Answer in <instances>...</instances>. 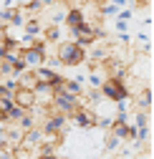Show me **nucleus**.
Returning <instances> with one entry per match:
<instances>
[{
    "mask_svg": "<svg viewBox=\"0 0 154 159\" xmlns=\"http://www.w3.org/2000/svg\"><path fill=\"white\" fill-rule=\"evenodd\" d=\"M56 58H58L61 66H66V68H79V66L86 63V51L81 46H76L73 41H63V43H58Z\"/></svg>",
    "mask_w": 154,
    "mask_h": 159,
    "instance_id": "f257e3e1",
    "label": "nucleus"
},
{
    "mask_svg": "<svg viewBox=\"0 0 154 159\" xmlns=\"http://www.w3.org/2000/svg\"><path fill=\"white\" fill-rule=\"evenodd\" d=\"M101 98L104 101H129V86H126V78H106V81L99 86Z\"/></svg>",
    "mask_w": 154,
    "mask_h": 159,
    "instance_id": "f03ea898",
    "label": "nucleus"
},
{
    "mask_svg": "<svg viewBox=\"0 0 154 159\" xmlns=\"http://www.w3.org/2000/svg\"><path fill=\"white\" fill-rule=\"evenodd\" d=\"M79 106H81V96H73V93H68L63 89H58V91L53 93V101H51V109L53 111H61V114L71 116Z\"/></svg>",
    "mask_w": 154,
    "mask_h": 159,
    "instance_id": "7ed1b4c3",
    "label": "nucleus"
},
{
    "mask_svg": "<svg viewBox=\"0 0 154 159\" xmlns=\"http://www.w3.org/2000/svg\"><path fill=\"white\" fill-rule=\"evenodd\" d=\"M46 41L43 38H38L35 41V46L33 48H25V51H20V58H23V63L28 66V71H33V68H38V66H43L46 63Z\"/></svg>",
    "mask_w": 154,
    "mask_h": 159,
    "instance_id": "20e7f679",
    "label": "nucleus"
},
{
    "mask_svg": "<svg viewBox=\"0 0 154 159\" xmlns=\"http://www.w3.org/2000/svg\"><path fill=\"white\" fill-rule=\"evenodd\" d=\"M66 124H68V116L51 109V114L43 119V124H41V131H43V134H61V136H63Z\"/></svg>",
    "mask_w": 154,
    "mask_h": 159,
    "instance_id": "39448f33",
    "label": "nucleus"
},
{
    "mask_svg": "<svg viewBox=\"0 0 154 159\" xmlns=\"http://www.w3.org/2000/svg\"><path fill=\"white\" fill-rule=\"evenodd\" d=\"M33 73H35V78H38V84H48V86H53L56 91H58V89L63 86V81H66V76H61L58 71H53V68H48V66H38V68H33Z\"/></svg>",
    "mask_w": 154,
    "mask_h": 159,
    "instance_id": "423d86ee",
    "label": "nucleus"
},
{
    "mask_svg": "<svg viewBox=\"0 0 154 159\" xmlns=\"http://www.w3.org/2000/svg\"><path fill=\"white\" fill-rule=\"evenodd\" d=\"M109 53H111V46L106 41H96L88 51H86V58H88V66H96V63H106L109 61Z\"/></svg>",
    "mask_w": 154,
    "mask_h": 159,
    "instance_id": "0eeeda50",
    "label": "nucleus"
},
{
    "mask_svg": "<svg viewBox=\"0 0 154 159\" xmlns=\"http://www.w3.org/2000/svg\"><path fill=\"white\" fill-rule=\"evenodd\" d=\"M68 119H73V124L79 126V129H96V114H93L88 106H84V104L76 109Z\"/></svg>",
    "mask_w": 154,
    "mask_h": 159,
    "instance_id": "6e6552de",
    "label": "nucleus"
},
{
    "mask_svg": "<svg viewBox=\"0 0 154 159\" xmlns=\"http://www.w3.org/2000/svg\"><path fill=\"white\" fill-rule=\"evenodd\" d=\"M43 144V131L41 126H33L28 131H23V142H20V149H28V152H35L38 147Z\"/></svg>",
    "mask_w": 154,
    "mask_h": 159,
    "instance_id": "1a4fd4ad",
    "label": "nucleus"
},
{
    "mask_svg": "<svg viewBox=\"0 0 154 159\" xmlns=\"http://www.w3.org/2000/svg\"><path fill=\"white\" fill-rule=\"evenodd\" d=\"M109 78V73H106V66L104 63H96V66H88V73H86V81H88V86L91 89H99L104 81Z\"/></svg>",
    "mask_w": 154,
    "mask_h": 159,
    "instance_id": "9d476101",
    "label": "nucleus"
},
{
    "mask_svg": "<svg viewBox=\"0 0 154 159\" xmlns=\"http://www.w3.org/2000/svg\"><path fill=\"white\" fill-rule=\"evenodd\" d=\"M53 93H56V89H53V86H48V84H38V86L33 89L35 106H51V101H53Z\"/></svg>",
    "mask_w": 154,
    "mask_h": 159,
    "instance_id": "9b49d317",
    "label": "nucleus"
},
{
    "mask_svg": "<svg viewBox=\"0 0 154 159\" xmlns=\"http://www.w3.org/2000/svg\"><path fill=\"white\" fill-rule=\"evenodd\" d=\"M13 104H15V106H20L23 111H30V109L35 106V96H33V91L15 89V91H13Z\"/></svg>",
    "mask_w": 154,
    "mask_h": 159,
    "instance_id": "f8f14e48",
    "label": "nucleus"
},
{
    "mask_svg": "<svg viewBox=\"0 0 154 159\" xmlns=\"http://www.w3.org/2000/svg\"><path fill=\"white\" fill-rule=\"evenodd\" d=\"M66 5L63 3H58V5H51L46 13H48V18H51V25H61V23H66Z\"/></svg>",
    "mask_w": 154,
    "mask_h": 159,
    "instance_id": "ddd939ff",
    "label": "nucleus"
},
{
    "mask_svg": "<svg viewBox=\"0 0 154 159\" xmlns=\"http://www.w3.org/2000/svg\"><path fill=\"white\" fill-rule=\"evenodd\" d=\"M15 81H18V89H25V91H33L38 86V78L33 71H23L20 76H15Z\"/></svg>",
    "mask_w": 154,
    "mask_h": 159,
    "instance_id": "4468645a",
    "label": "nucleus"
},
{
    "mask_svg": "<svg viewBox=\"0 0 154 159\" xmlns=\"http://www.w3.org/2000/svg\"><path fill=\"white\" fill-rule=\"evenodd\" d=\"M23 35H30V38H41V33H43V25H41V20H38V15L35 18H28L25 20V25H23Z\"/></svg>",
    "mask_w": 154,
    "mask_h": 159,
    "instance_id": "2eb2a0df",
    "label": "nucleus"
},
{
    "mask_svg": "<svg viewBox=\"0 0 154 159\" xmlns=\"http://www.w3.org/2000/svg\"><path fill=\"white\" fill-rule=\"evenodd\" d=\"M66 23H68V28H76V25L86 23V15L81 13V8H68L66 10Z\"/></svg>",
    "mask_w": 154,
    "mask_h": 159,
    "instance_id": "dca6fc26",
    "label": "nucleus"
},
{
    "mask_svg": "<svg viewBox=\"0 0 154 159\" xmlns=\"http://www.w3.org/2000/svg\"><path fill=\"white\" fill-rule=\"evenodd\" d=\"M109 134L116 136L119 142H126V136H129V124H126V121H116V119H114V124H111Z\"/></svg>",
    "mask_w": 154,
    "mask_h": 159,
    "instance_id": "f3484780",
    "label": "nucleus"
},
{
    "mask_svg": "<svg viewBox=\"0 0 154 159\" xmlns=\"http://www.w3.org/2000/svg\"><path fill=\"white\" fill-rule=\"evenodd\" d=\"M152 86L149 89H144L142 93H139V98H137V106H139V111H147V114H152Z\"/></svg>",
    "mask_w": 154,
    "mask_h": 159,
    "instance_id": "a211bd4d",
    "label": "nucleus"
},
{
    "mask_svg": "<svg viewBox=\"0 0 154 159\" xmlns=\"http://www.w3.org/2000/svg\"><path fill=\"white\" fill-rule=\"evenodd\" d=\"M41 35H43L46 43H58V41H61V28H58V25H46Z\"/></svg>",
    "mask_w": 154,
    "mask_h": 159,
    "instance_id": "6ab92c4d",
    "label": "nucleus"
},
{
    "mask_svg": "<svg viewBox=\"0 0 154 159\" xmlns=\"http://www.w3.org/2000/svg\"><path fill=\"white\" fill-rule=\"evenodd\" d=\"M15 126L20 129V131H28V129H33V126H38V124H35V119L30 116V111H25V114H23V119H20V121H18Z\"/></svg>",
    "mask_w": 154,
    "mask_h": 159,
    "instance_id": "aec40b11",
    "label": "nucleus"
},
{
    "mask_svg": "<svg viewBox=\"0 0 154 159\" xmlns=\"http://www.w3.org/2000/svg\"><path fill=\"white\" fill-rule=\"evenodd\" d=\"M149 121H152V119H149V114L147 111H137V116H134V129H142V126H149Z\"/></svg>",
    "mask_w": 154,
    "mask_h": 159,
    "instance_id": "412c9836",
    "label": "nucleus"
},
{
    "mask_svg": "<svg viewBox=\"0 0 154 159\" xmlns=\"http://www.w3.org/2000/svg\"><path fill=\"white\" fill-rule=\"evenodd\" d=\"M111 124H114V116H96V126H99V129L109 131V129H111Z\"/></svg>",
    "mask_w": 154,
    "mask_h": 159,
    "instance_id": "4be33fe9",
    "label": "nucleus"
},
{
    "mask_svg": "<svg viewBox=\"0 0 154 159\" xmlns=\"http://www.w3.org/2000/svg\"><path fill=\"white\" fill-rule=\"evenodd\" d=\"M119 144H121V142H119L116 136H111V134L106 136V152H111V154H114V152L119 149Z\"/></svg>",
    "mask_w": 154,
    "mask_h": 159,
    "instance_id": "5701e85b",
    "label": "nucleus"
},
{
    "mask_svg": "<svg viewBox=\"0 0 154 159\" xmlns=\"http://www.w3.org/2000/svg\"><path fill=\"white\" fill-rule=\"evenodd\" d=\"M114 28H116V33H129V20H119V18H116Z\"/></svg>",
    "mask_w": 154,
    "mask_h": 159,
    "instance_id": "b1692460",
    "label": "nucleus"
},
{
    "mask_svg": "<svg viewBox=\"0 0 154 159\" xmlns=\"http://www.w3.org/2000/svg\"><path fill=\"white\" fill-rule=\"evenodd\" d=\"M116 38H119V43H121V46H131V43H134V38H131V33H119Z\"/></svg>",
    "mask_w": 154,
    "mask_h": 159,
    "instance_id": "393cba45",
    "label": "nucleus"
},
{
    "mask_svg": "<svg viewBox=\"0 0 154 159\" xmlns=\"http://www.w3.org/2000/svg\"><path fill=\"white\" fill-rule=\"evenodd\" d=\"M5 38V35H3ZM3 38H0V61H3V56L8 53V46H5V41H3Z\"/></svg>",
    "mask_w": 154,
    "mask_h": 159,
    "instance_id": "a878e982",
    "label": "nucleus"
},
{
    "mask_svg": "<svg viewBox=\"0 0 154 159\" xmlns=\"http://www.w3.org/2000/svg\"><path fill=\"white\" fill-rule=\"evenodd\" d=\"M35 159H61V157L58 154H38Z\"/></svg>",
    "mask_w": 154,
    "mask_h": 159,
    "instance_id": "bb28decb",
    "label": "nucleus"
},
{
    "mask_svg": "<svg viewBox=\"0 0 154 159\" xmlns=\"http://www.w3.org/2000/svg\"><path fill=\"white\" fill-rule=\"evenodd\" d=\"M0 152H8V147H5V136L3 134H0ZM10 154V152H8Z\"/></svg>",
    "mask_w": 154,
    "mask_h": 159,
    "instance_id": "cd10ccee",
    "label": "nucleus"
},
{
    "mask_svg": "<svg viewBox=\"0 0 154 159\" xmlns=\"http://www.w3.org/2000/svg\"><path fill=\"white\" fill-rule=\"evenodd\" d=\"M88 3H91V5H99V8H101L104 3H109V0H88Z\"/></svg>",
    "mask_w": 154,
    "mask_h": 159,
    "instance_id": "c85d7f7f",
    "label": "nucleus"
},
{
    "mask_svg": "<svg viewBox=\"0 0 154 159\" xmlns=\"http://www.w3.org/2000/svg\"><path fill=\"white\" fill-rule=\"evenodd\" d=\"M15 5V0H3V8H13Z\"/></svg>",
    "mask_w": 154,
    "mask_h": 159,
    "instance_id": "c756f323",
    "label": "nucleus"
},
{
    "mask_svg": "<svg viewBox=\"0 0 154 159\" xmlns=\"http://www.w3.org/2000/svg\"><path fill=\"white\" fill-rule=\"evenodd\" d=\"M5 129H8V124H3V121H0V134H5Z\"/></svg>",
    "mask_w": 154,
    "mask_h": 159,
    "instance_id": "7c9ffc66",
    "label": "nucleus"
}]
</instances>
